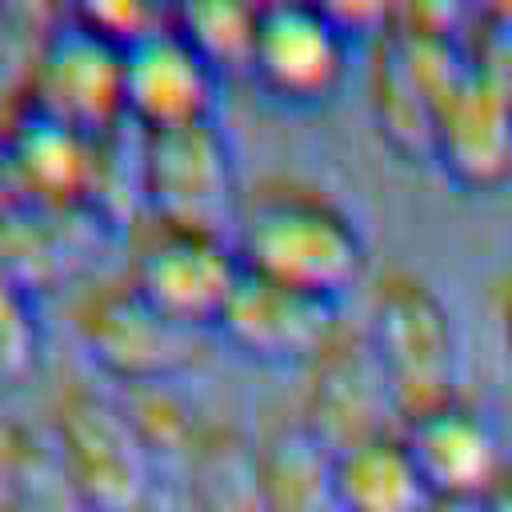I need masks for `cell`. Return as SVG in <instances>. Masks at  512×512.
Masks as SVG:
<instances>
[{
    "mask_svg": "<svg viewBox=\"0 0 512 512\" xmlns=\"http://www.w3.org/2000/svg\"><path fill=\"white\" fill-rule=\"evenodd\" d=\"M424 512H480V500H468V496H432Z\"/></svg>",
    "mask_w": 512,
    "mask_h": 512,
    "instance_id": "d4e9b609",
    "label": "cell"
},
{
    "mask_svg": "<svg viewBox=\"0 0 512 512\" xmlns=\"http://www.w3.org/2000/svg\"><path fill=\"white\" fill-rule=\"evenodd\" d=\"M140 180L144 212L232 236L244 192L216 116L140 132Z\"/></svg>",
    "mask_w": 512,
    "mask_h": 512,
    "instance_id": "5b68a950",
    "label": "cell"
},
{
    "mask_svg": "<svg viewBox=\"0 0 512 512\" xmlns=\"http://www.w3.org/2000/svg\"><path fill=\"white\" fill-rule=\"evenodd\" d=\"M432 164L464 192H496L512 180V80L468 64L436 108Z\"/></svg>",
    "mask_w": 512,
    "mask_h": 512,
    "instance_id": "30bf717a",
    "label": "cell"
},
{
    "mask_svg": "<svg viewBox=\"0 0 512 512\" xmlns=\"http://www.w3.org/2000/svg\"><path fill=\"white\" fill-rule=\"evenodd\" d=\"M432 496H468L480 500L512 456L496 424L460 392L412 420L400 424Z\"/></svg>",
    "mask_w": 512,
    "mask_h": 512,
    "instance_id": "5bb4252c",
    "label": "cell"
},
{
    "mask_svg": "<svg viewBox=\"0 0 512 512\" xmlns=\"http://www.w3.org/2000/svg\"><path fill=\"white\" fill-rule=\"evenodd\" d=\"M220 72L172 24L124 48V120L140 132L216 116Z\"/></svg>",
    "mask_w": 512,
    "mask_h": 512,
    "instance_id": "4fadbf2b",
    "label": "cell"
},
{
    "mask_svg": "<svg viewBox=\"0 0 512 512\" xmlns=\"http://www.w3.org/2000/svg\"><path fill=\"white\" fill-rule=\"evenodd\" d=\"M340 324L344 316L336 300L240 272L212 328L248 360L308 368L340 332Z\"/></svg>",
    "mask_w": 512,
    "mask_h": 512,
    "instance_id": "9c48e42d",
    "label": "cell"
},
{
    "mask_svg": "<svg viewBox=\"0 0 512 512\" xmlns=\"http://www.w3.org/2000/svg\"><path fill=\"white\" fill-rule=\"evenodd\" d=\"M76 336L116 384L180 380L196 360V328L156 312L124 276L92 284L76 312Z\"/></svg>",
    "mask_w": 512,
    "mask_h": 512,
    "instance_id": "52a82bcc",
    "label": "cell"
},
{
    "mask_svg": "<svg viewBox=\"0 0 512 512\" xmlns=\"http://www.w3.org/2000/svg\"><path fill=\"white\" fill-rule=\"evenodd\" d=\"M116 400L128 412V420L140 432L152 460H188L192 444L200 440V432L208 424V420H200L196 404L184 396V388L176 380L120 384Z\"/></svg>",
    "mask_w": 512,
    "mask_h": 512,
    "instance_id": "ffe728a7",
    "label": "cell"
},
{
    "mask_svg": "<svg viewBox=\"0 0 512 512\" xmlns=\"http://www.w3.org/2000/svg\"><path fill=\"white\" fill-rule=\"evenodd\" d=\"M332 452L336 448L320 440L300 416L272 424L256 440L264 508L268 512H336Z\"/></svg>",
    "mask_w": 512,
    "mask_h": 512,
    "instance_id": "e0dca14e",
    "label": "cell"
},
{
    "mask_svg": "<svg viewBox=\"0 0 512 512\" xmlns=\"http://www.w3.org/2000/svg\"><path fill=\"white\" fill-rule=\"evenodd\" d=\"M128 268L124 280L168 320L184 328L216 324L228 304L244 264L232 236L176 224L152 212H140L128 228Z\"/></svg>",
    "mask_w": 512,
    "mask_h": 512,
    "instance_id": "277c9868",
    "label": "cell"
},
{
    "mask_svg": "<svg viewBox=\"0 0 512 512\" xmlns=\"http://www.w3.org/2000/svg\"><path fill=\"white\" fill-rule=\"evenodd\" d=\"M0 40H4V32H0Z\"/></svg>",
    "mask_w": 512,
    "mask_h": 512,
    "instance_id": "83f0119b",
    "label": "cell"
},
{
    "mask_svg": "<svg viewBox=\"0 0 512 512\" xmlns=\"http://www.w3.org/2000/svg\"><path fill=\"white\" fill-rule=\"evenodd\" d=\"M0 512H88L56 456L52 436H40L28 424H16L12 432Z\"/></svg>",
    "mask_w": 512,
    "mask_h": 512,
    "instance_id": "d6986e66",
    "label": "cell"
},
{
    "mask_svg": "<svg viewBox=\"0 0 512 512\" xmlns=\"http://www.w3.org/2000/svg\"><path fill=\"white\" fill-rule=\"evenodd\" d=\"M12 432H16V420H4V416H0V484H4L8 452H12Z\"/></svg>",
    "mask_w": 512,
    "mask_h": 512,
    "instance_id": "4316f807",
    "label": "cell"
},
{
    "mask_svg": "<svg viewBox=\"0 0 512 512\" xmlns=\"http://www.w3.org/2000/svg\"><path fill=\"white\" fill-rule=\"evenodd\" d=\"M500 328H504V340H508V348H512V268H508V276L500 280Z\"/></svg>",
    "mask_w": 512,
    "mask_h": 512,
    "instance_id": "484cf974",
    "label": "cell"
},
{
    "mask_svg": "<svg viewBox=\"0 0 512 512\" xmlns=\"http://www.w3.org/2000/svg\"><path fill=\"white\" fill-rule=\"evenodd\" d=\"M232 244L244 272L324 300L348 292L368 264L356 220L328 192L288 176L260 180L240 196Z\"/></svg>",
    "mask_w": 512,
    "mask_h": 512,
    "instance_id": "6da1fadb",
    "label": "cell"
},
{
    "mask_svg": "<svg viewBox=\"0 0 512 512\" xmlns=\"http://www.w3.org/2000/svg\"><path fill=\"white\" fill-rule=\"evenodd\" d=\"M348 56L352 36L328 4H260L248 76L272 100L296 108L328 100L348 72Z\"/></svg>",
    "mask_w": 512,
    "mask_h": 512,
    "instance_id": "ba28073f",
    "label": "cell"
},
{
    "mask_svg": "<svg viewBox=\"0 0 512 512\" xmlns=\"http://www.w3.org/2000/svg\"><path fill=\"white\" fill-rule=\"evenodd\" d=\"M44 328L36 316V296L0 272V388L28 380L40 360Z\"/></svg>",
    "mask_w": 512,
    "mask_h": 512,
    "instance_id": "7402d4cb",
    "label": "cell"
},
{
    "mask_svg": "<svg viewBox=\"0 0 512 512\" xmlns=\"http://www.w3.org/2000/svg\"><path fill=\"white\" fill-rule=\"evenodd\" d=\"M100 164V136L20 104L0 132L4 200L36 208H88Z\"/></svg>",
    "mask_w": 512,
    "mask_h": 512,
    "instance_id": "7c38bea8",
    "label": "cell"
},
{
    "mask_svg": "<svg viewBox=\"0 0 512 512\" xmlns=\"http://www.w3.org/2000/svg\"><path fill=\"white\" fill-rule=\"evenodd\" d=\"M56 456L88 512H136L152 488V452L116 392L68 380L52 408Z\"/></svg>",
    "mask_w": 512,
    "mask_h": 512,
    "instance_id": "3957f363",
    "label": "cell"
},
{
    "mask_svg": "<svg viewBox=\"0 0 512 512\" xmlns=\"http://www.w3.org/2000/svg\"><path fill=\"white\" fill-rule=\"evenodd\" d=\"M108 224L92 208L0 204V272L32 296L64 280Z\"/></svg>",
    "mask_w": 512,
    "mask_h": 512,
    "instance_id": "9a60e30c",
    "label": "cell"
},
{
    "mask_svg": "<svg viewBox=\"0 0 512 512\" xmlns=\"http://www.w3.org/2000/svg\"><path fill=\"white\" fill-rule=\"evenodd\" d=\"M300 420L332 448L384 428H400L388 380L364 336V324L344 320L328 348L304 368Z\"/></svg>",
    "mask_w": 512,
    "mask_h": 512,
    "instance_id": "8fae6325",
    "label": "cell"
},
{
    "mask_svg": "<svg viewBox=\"0 0 512 512\" xmlns=\"http://www.w3.org/2000/svg\"><path fill=\"white\" fill-rule=\"evenodd\" d=\"M72 16L92 32H100L104 40H112L116 48H128L152 36L156 28L172 24L168 4H144V0H92V4H76Z\"/></svg>",
    "mask_w": 512,
    "mask_h": 512,
    "instance_id": "603a6c76",
    "label": "cell"
},
{
    "mask_svg": "<svg viewBox=\"0 0 512 512\" xmlns=\"http://www.w3.org/2000/svg\"><path fill=\"white\" fill-rule=\"evenodd\" d=\"M256 12L260 4H240V0H196V4H172L176 28L196 44V52L216 68H244L252 60V40H256Z\"/></svg>",
    "mask_w": 512,
    "mask_h": 512,
    "instance_id": "44dd1931",
    "label": "cell"
},
{
    "mask_svg": "<svg viewBox=\"0 0 512 512\" xmlns=\"http://www.w3.org/2000/svg\"><path fill=\"white\" fill-rule=\"evenodd\" d=\"M184 472L192 512H268L256 440L236 424L208 420L184 460Z\"/></svg>",
    "mask_w": 512,
    "mask_h": 512,
    "instance_id": "ac0fdd59",
    "label": "cell"
},
{
    "mask_svg": "<svg viewBox=\"0 0 512 512\" xmlns=\"http://www.w3.org/2000/svg\"><path fill=\"white\" fill-rule=\"evenodd\" d=\"M336 512H424L432 488L400 428L348 440L332 452Z\"/></svg>",
    "mask_w": 512,
    "mask_h": 512,
    "instance_id": "2e32d148",
    "label": "cell"
},
{
    "mask_svg": "<svg viewBox=\"0 0 512 512\" xmlns=\"http://www.w3.org/2000/svg\"><path fill=\"white\" fill-rule=\"evenodd\" d=\"M20 104L92 136L112 132L124 124V48L68 12L40 36Z\"/></svg>",
    "mask_w": 512,
    "mask_h": 512,
    "instance_id": "8992f818",
    "label": "cell"
},
{
    "mask_svg": "<svg viewBox=\"0 0 512 512\" xmlns=\"http://www.w3.org/2000/svg\"><path fill=\"white\" fill-rule=\"evenodd\" d=\"M480 512H512V460L492 480V488L480 496Z\"/></svg>",
    "mask_w": 512,
    "mask_h": 512,
    "instance_id": "cb8c5ba5",
    "label": "cell"
},
{
    "mask_svg": "<svg viewBox=\"0 0 512 512\" xmlns=\"http://www.w3.org/2000/svg\"><path fill=\"white\" fill-rule=\"evenodd\" d=\"M364 336L380 360L396 420H412L460 396V348L444 296L408 268H384L372 284Z\"/></svg>",
    "mask_w": 512,
    "mask_h": 512,
    "instance_id": "7a4b0ae2",
    "label": "cell"
}]
</instances>
